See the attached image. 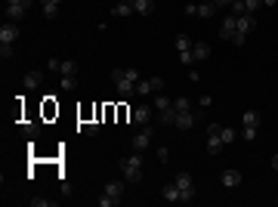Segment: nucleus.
<instances>
[{"label": "nucleus", "instance_id": "obj_39", "mask_svg": "<svg viewBox=\"0 0 278 207\" xmlns=\"http://www.w3.org/2000/svg\"><path fill=\"white\" fill-rule=\"evenodd\" d=\"M59 65H62V59H49V71L59 74Z\"/></svg>", "mask_w": 278, "mask_h": 207}, {"label": "nucleus", "instance_id": "obj_17", "mask_svg": "<svg viewBox=\"0 0 278 207\" xmlns=\"http://www.w3.org/2000/svg\"><path fill=\"white\" fill-rule=\"evenodd\" d=\"M260 127V111H244V130H257Z\"/></svg>", "mask_w": 278, "mask_h": 207}, {"label": "nucleus", "instance_id": "obj_30", "mask_svg": "<svg viewBox=\"0 0 278 207\" xmlns=\"http://www.w3.org/2000/svg\"><path fill=\"white\" fill-rule=\"evenodd\" d=\"M173 109L176 111H189L192 105H189V99H185V96H180V99H173Z\"/></svg>", "mask_w": 278, "mask_h": 207}, {"label": "nucleus", "instance_id": "obj_38", "mask_svg": "<svg viewBox=\"0 0 278 207\" xmlns=\"http://www.w3.org/2000/svg\"><path fill=\"white\" fill-rule=\"evenodd\" d=\"M99 207H114V204H112V198H108V195H102V198H99Z\"/></svg>", "mask_w": 278, "mask_h": 207}, {"label": "nucleus", "instance_id": "obj_40", "mask_svg": "<svg viewBox=\"0 0 278 207\" xmlns=\"http://www.w3.org/2000/svg\"><path fill=\"white\" fill-rule=\"evenodd\" d=\"M278 3V0H263V6H275Z\"/></svg>", "mask_w": 278, "mask_h": 207}, {"label": "nucleus", "instance_id": "obj_41", "mask_svg": "<svg viewBox=\"0 0 278 207\" xmlns=\"http://www.w3.org/2000/svg\"><path fill=\"white\" fill-rule=\"evenodd\" d=\"M272 167H275V170H278V155H275V158H272Z\"/></svg>", "mask_w": 278, "mask_h": 207}, {"label": "nucleus", "instance_id": "obj_19", "mask_svg": "<svg viewBox=\"0 0 278 207\" xmlns=\"http://www.w3.org/2000/svg\"><path fill=\"white\" fill-rule=\"evenodd\" d=\"M176 114H180V111H176V109H173V105H170V109H164V111H158V121H161V124H176Z\"/></svg>", "mask_w": 278, "mask_h": 207}, {"label": "nucleus", "instance_id": "obj_13", "mask_svg": "<svg viewBox=\"0 0 278 207\" xmlns=\"http://www.w3.org/2000/svg\"><path fill=\"white\" fill-rule=\"evenodd\" d=\"M220 183H223L226 189H238V186H241V173H238V170H223Z\"/></svg>", "mask_w": 278, "mask_h": 207}, {"label": "nucleus", "instance_id": "obj_3", "mask_svg": "<svg viewBox=\"0 0 278 207\" xmlns=\"http://www.w3.org/2000/svg\"><path fill=\"white\" fill-rule=\"evenodd\" d=\"M173 183H176V189H180V201H182V204H189L192 198H195L198 189H195V179H192L189 173H176Z\"/></svg>", "mask_w": 278, "mask_h": 207}, {"label": "nucleus", "instance_id": "obj_43", "mask_svg": "<svg viewBox=\"0 0 278 207\" xmlns=\"http://www.w3.org/2000/svg\"><path fill=\"white\" fill-rule=\"evenodd\" d=\"M53 3H62V0H53Z\"/></svg>", "mask_w": 278, "mask_h": 207}, {"label": "nucleus", "instance_id": "obj_24", "mask_svg": "<svg viewBox=\"0 0 278 207\" xmlns=\"http://www.w3.org/2000/svg\"><path fill=\"white\" fill-rule=\"evenodd\" d=\"M44 16H47V19H56V16H59V3H53V0H44Z\"/></svg>", "mask_w": 278, "mask_h": 207}, {"label": "nucleus", "instance_id": "obj_9", "mask_svg": "<svg viewBox=\"0 0 278 207\" xmlns=\"http://www.w3.org/2000/svg\"><path fill=\"white\" fill-rule=\"evenodd\" d=\"M235 19H238V34H244V37H247L250 31H254V25H257L254 13H241V16H235Z\"/></svg>", "mask_w": 278, "mask_h": 207}, {"label": "nucleus", "instance_id": "obj_36", "mask_svg": "<svg viewBox=\"0 0 278 207\" xmlns=\"http://www.w3.org/2000/svg\"><path fill=\"white\" fill-rule=\"evenodd\" d=\"M185 16H198V3H185Z\"/></svg>", "mask_w": 278, "mask_h": 207}, {"label": "nucleus", "instance_id": "obj_10", "mask_svg": "<svg viewBox=\"0 0 278 207\" xmlns=\"http://www.w3.org/2000/svg\"><path fill=\"white\" fill-rule=\"evenodd\" d=\"M195 124H198V111H180V114H176V127H180V130H189V127H195Z\"/></svg>", "mask_w": 278, "mask_h": 207}, {"label": "nucleus", "instance_id": "obj_2", "mask_svg": "<svg viewBox=\"0 0 278 207\" xmlns=\"http://www.w3.org/2000/svg\"><path fill=\"white\" fill-rule=\"evenodd\" d=\"M112 80H114V87H117V93H121V99L136 96V84L127 78V68H114V71H112Z\"/></svg>", "mask_w": 278, "mask_h": 207}, {"label": "nucleus", "instance_id": "obj_8", "mask_svg": "<svg viewBox=\"0 0 278 207\" xmlns=\"http://www.w3.org/2000/svg\"><path fill=\"white\" fill-rule=\"evenodd\" d=\"M102 195L112 198V204H121L124 201V179H112V183H105V192Z\"/></svg>", "mask_w": 278, "mask_h": 207}, {"label": "nucleus", "instance_id": "obj_42", "mask_svg": "<svg viewBox=\"0 0 278 207\" xmlns=\"http://www.w3.org/2000/svg\"><path fill=\"white\" fill-rule=\"evenodd\" d=\"M13 3H22V0H6V6H13Z\"/></svg>", "mask_w": 278, "mask_h": 207}, {"label": "nucleus", "instance_id": "obj_15", "mask_svg": "<svg viewBox=\"0 0 278 207\" xmlns=\"http://www.w3.org/2000/svg\"><path fill=\"white\" fill-rule=\"evenodd\" d=\"M207 56H210V47L207 44H192V59H195V62H204Z\"/></svg>", "mask_w": 278, "mask_h": 207}, {"label": "nucleus", "instance_id": "obj_35", "mask_svg": "<svg viewBox=\"0 0 278 207\" xmlns=\"http://www.w3.org/2000/svg\"><path fill=\"white\" fill-rule=\"evenodd\" d=\"M10 56H13V47H0V59L6 62V59H10Z\"/></svg>", "mask_w": 278, "mask_h": 207}, {"label": "nucleus", "instance_id": "obj_18", "mask_svg": "<svg viewBox=\"0 0 278 207\" xmlns=\"http://www.w3.org/2000/svg\"><path fill=\"white\" fill-rule=\"evenodd\" d=\"M148 93H155V87H151V78H139V84H136V96H148Z\"/></svg>", "mask_w": 278, "mask_h": 207}, {"label": "nucleus", "instance_id": "obj_1", "mask_svg": "<svg viewBox=\"0 0 278 207\" xmlns=\"http://www.w3.org/2000/svg\"><path fill=\"white\" fill-rule=\"evenodd\" d=\"M121 173H124L127 183H139L142 179V155L133 152V155H127V158H121Z\"/></svg>", "mask_w": 278, "mask_h": 207}, {"label": "nucleus", "instance_id": "obj_22", "mask_svg": "<svg viewBox=\"0 0 278 207\" xmlns=\"http://www.w3.org/2000/svg\"><path fill=\"white\" fill-rule=\"evenodd\" d=\"M220 139H223V145H232L235 139H238V133H235L232 127H223V130H220Z\"/></svg>", "mask_w": 278, "mask_h": 207}, {"label": "nucleus", "instance_id": "obj_27", "mask_svg": "<svg viewBox=\"0 0 278 207\" xmlns=\"http://www.w3.org/2000/svg\"><path fill=\"white\" fill-rule=\"evenodd\" d=\"M74 87H78V74H68V78H62V90H65V93H71Z\"/></svg>", "mask_w": 278, "mask_h": 207}, {"label": "nucleus", "instance_id": "obj_32", "mask_svg": "<svg viewBox=\"0 0 278 207\" xmlns=\"http://www.w3.org/2000/svg\"><path fill=\"white\" fill-rule=\"evenodd\" d=\"M260 6H263V0H244V10L247 13H257Z\"/></svg>", "mask_w": 278, "mask_h": 207}, {"label": "nucleus", "instance_id": "obj_12", "mask_svg": "<svg viewBox=\"0 0 278 207\" xmlns=\"http://www.w3.org/2000/svg\"><path fill=\"white\" fill-rule=\"evenodd\" d=\"M6 16H10V22H25V16H28V6H22V3H13V6H6Z\"/></svg>", "mask_w": 278, "mask_h": 207}, {"label": "nucleus", "instance_id": "obj_25", "mask_svg": "<svg viewBox=\"0 0 278 207\" xmlns=\"http://www.w3.org/2000/svg\"><path fill=\"white\" fill-rule=\"evenodd\" d=\"M176 49H180V53H189V49H192L189 34H180V37H176Z\"/></svg>", "mask_w": 278, "mask_h": 207}, {"label": "nucleus", "instance_id": "obj_14", "mask_svg": "<svg viewBox=\"0 0 278 207\" xmlns=\"http://www.w3.org/2000/svg\"><path fill=\"white\" fill-rule=\"evenodd\" d=\"M139 16H155V0H130Z\"/></svg>", "mask_w": 278, "mask_h": 207}, {"label": "nucleus", "instance_id": "obj_4", "mask_svg": "<svg viewBox=\"0 0 278 207\" xmlns=\"http://www.w3.org/2000/svg\"><path fill=\"white\" fill-rule=\"evenodd\" d=\"M151 136H155V127H151V124H146V127H139V133L133 136V152H146V148L151 145Z\"/></svg>", "mask_w": 278, "mask_h": 207}, {"label": "nucleus", "instance_id": "obj_34", "mask_svg": "<svg viewBox=\"0 0 278 207\" xmlns=\"http://www.w3.org/2000/svg\"><path fill=\"white\" fill-rule=\"evenodd\" d=\"M158 161L167 164V161H170V152H167V148H158Z\"/></svg>", "mask_w": 278, "mask_h": 207}, {"label": "nucleus", "instance_id": "obj_31", "mask_svg": "<svg viewBox=\"0 0 278 207\" xmlns=\"http://www.w3.org/2000/svg\"><path fill=\"white\" fill-rule=\"evenodd\" d=\"M83 133H87V136H96V133H99V124H96V121H83Z\"/></svg>", "mask_w": 278, "mask_h": 207}, {"label": "nucleus", "instance_id": "obj_5", "mask_svg": "<svg viewBox=\"0 0 278 207\" xmlns=\"http://www.w3.org/2000/svg\"><path fill=\"white\" fill-rule=\"evenodd\" d=\"M220 130H223L220 124H207V152L210 155H220L223 148H226L223 139H220Z\"/></svg>", "mask_w": 278, "mask_h": 207}, {"label": "nucleus", "instance_id": "obj_37", "mask_svg": "<svg viewBox=\"0 0 278 207\" xmlns=\"http://www.w3.org/2000/svg\"><path fill=\"white\" fill-rule=\"evenodd\" d=\"M210 102H213L210 96H201V99H198V105H201V109H210Z\"/></svg>", "mask_w": 278, "mask_h": 207}, {"label": "nucleus", "instance_id": "obj_26", "mask_svg": "<svg viewBox=\"0 0 278 207\" xmlns=\"http://www.w3.org/2000/svg\"><path fill=\"white\" fill-rule=\"evenodd\" d=\"M112 13H114V16H130V13H133V3H130V0H124V3H117Z\"/></svg>", "mask_w": 278, "mask_h": 207}, {"label": "nucleus", "instance_id": "obj_29", "mask_svg": "<svg viewBox=\"0 0 278 207\" xmlns=\"http://www.w3.org/2000/svg\"><path fill=\"white\" fill-rule=\"evenodd\" d=\"M170 105H173V99H167V96H155V109H158V111L170 109Z\"/></svg>", "mask_w": 278, "mask_h": 207}, {"label": "nucleus", "instance_id": "obj_28", "mask_svg": "<svg viewBox=\"0 0 278 207\" xmlns=\"http://www.w3.org/2000/svg\"><path fill=\"white\" fill-rule=\"evenodd\" d=\"M31 204H34V207H56L59 201H56V198H31Z\"/></svg>", "mask_w": 278, "mask_h": 207}, {"label": "nucleus", "instance_id": "obj_20", "mask_svg": "<svg viewBox=\"0 0 278 207\" xmlns=\"http://www.w3.org/2000/svg\"><path fill=\"white\" fill-rule=\"evenodd\" d=\"M59 74H62V78H68V74H78V62H74V59H65L62 65H59Z\"/></svg>", "mask_w": 278, "mask_h": 207}, {"label": "nucleus", "instance_id": "obj_6", "mask_svg": "<svg viewBox=\"0 0 278 207\" xmlns=\"http://www.w3.org/2000/svg\"><path fill=\"white\" fill-rule=\"evenodd\" d=\"M16 37H19V25H16V22L0 25V47H13Z\"/></svg>", "mask_w": 278, "mask_h": 207}, {"label": "nucleus", "instance_id": "obj_11", "mask_svg": "<svg viewBox=\"0 0 278 207\" xmlns=\"http://www.w3.org/2000/svg\"><path fill=\"white\" fill-rule=\"evenodd\" d=\"M151 118H155L151 105H139V109L133 111V124H139V127H146V124H151Z\"/></svg>", "mask_w": 278, "mask_h": 207}, {"label": "nucleus", "instance_id": "obj_23", "mask_svg": "<svg viewBox=\"0 0 278 207\" xmlns=\"http://www.w3.org/2000/svg\"><path fill=\"white\" fill-rule=\"evenodd\" d=\"M22 84H25V90H34V87H40V74H37V71L25 74V80H22Z\"/></svg>", "mask_w": 278, "mask_h": 207}, {"label": "nucleus", "instance_id": "obj_33", "mask_svg": "<svg viewBox=\"0 0 278 207\" xmlns=\"http://www.w3.org/2000/svg\"><path fill=\"white\" fill-rule=\"evenodd\" d=\"M229 13H232V16H241V13H247V10H244V0H235V3L229 6Z\"/></svg>", "mask_w": 278, "mask_h": 207}, {"label": "nucleus", "instance_id": "obj_7", "mask_svg": "<svg viewBox=\"0 0 278 207\" xmlns=\"http://www.w3.org/2000/svg\"><path fill=\"white\" fill-rule=\"evenodd\" d=\"M235 34H238V19L229 13V16L223 19V25H220V37H223V40H235Z\"/></svg>", "mask_w": 278, "mask_h": 207}, {"label": "nucleus", "instance_id": "obj_21", "mask_svg": "<svg viewBox=\"0 0 278 207\" xmlns=\"http://www.w3.org/2000/svg\"><path fill=\"white\" fill-rule=\"evenodd\" d=\"M216 13V6H213V0H204V3H201L198 6V16H201V19H210V16H213Z\"/></svg>", "mask_w": 278, "mask_h": 207}, {"label": "nucleus", "instance_id": "obj_16", "mask_svg": "<svg viewBox=\"0 0 278 207\" xmlns=\"http://www.w3.org/2000/svg\"><path fill=\"white\" fill-rule=\"evenodd\" d=\"M161 198L164 201H180V189H176V183H167L161 189Z\"/></svg>", "mask_w": 278, "mask_h": 207}]
</instances>
